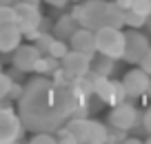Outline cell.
Segmentation results:
<instances>
[{"label": "cell", "mask_w": 151, "mask_h": 144, "mask_svg": "<svg viewBox=\"0 0 151 144\" xmlns=\"http://www.w3.org/2000/svg\"><path fill=\"white\" fill-rule=\"evenodd\" d=\"M87 98L76 93L73 87H60L51 80L36 78L24 87L20 98V117L31 131H53L62 120L87 115Z\"/></svg>", "instance_id": "6da1fadb"}, {"label": "cell", "mask_w": 151, "mask_h": 144, "mask_svg": "<svg viewBox=\"0 0 151 144\" xmlns=\"http://www.w3.org/2000/svg\"><path fill=\"white\" fill-rule=\"evenodd\" d=\"M22 31L18 29V24H0V51L11 53L16 51L22 42Z\"/></svg>", "instance_id": "5bb4252c"}, {"label": "cell", "mask_w": 151, "mask_h": 144, "mask_svg": "<svg viewBox=\"0 0 151 144\" xmlns=\"http://www.w3.org/2000/svg\"><path fill=\"white\" fill-rule=\"evenodd\" d=\"M40 49L36 44H20L14 51V67L20 69L22 73H33L36 69V62L40 60Z\"/></svg>", "instance_id": "8fae6325"}, {"label": "cell", "mask_w": 151, "mask_h": 144, "mask_svg": "<svg viewBox=\"0 0 151 144\" xmlns=\"http://www.w3.org/2000/svg\"><path fill=\"white\" fill-rule=\"evenodd\" d=\"M96 47L104 56L113 60H122L124 53V33L120 27H100L96 29Z\"/></svg>", "instance_id": "5b68a950"}, {"label": "cell", "mask_w": 151, "mask_h": 144, "mask_svg": "<svg viewBox=\"0 0 151 144\" xmlns=\"http://www.w3.org/2000/svg\"><path fill=\"white\" fill-rule=\"evenodd\" d=\"M69 47L76 49V51L87 53V56H93L98 51V47H96V31L89 27H78L69 38Z\"/></svg>", "instance_id": "4fadbf2b"}, {"label": "cell", "mask_w": 151, "mask_h": 144, "mask_svg": "<svg viewBox=\"0 0 151 144\" xmlns=\"http://www.w3.org/2000/svg\"><path fill=\"white\" fill-rule=\"evenodd\" d=\"M0 71H2V60H0Z\"/></svg>", "instance_id": "1f68e13d"}, {"label": "cell", "mask_w": 151, "mask_h": 144, "mask_svg": "<svg viewBox=\"0 0 151 144\" xmlns=\"http://www.w3.org/2000/svg\"><path fill=\"white\" fill-rule=\"evenodd\" d=\"M22 93H24V89L20 87V84H11V89H9V95H7V98H11V100H20L22 98Z\"/></svg>", "instance_id": "484cf974"}, {"label": "cell", "mask_w": 151, "mask_h": 144, "mask_svg": "<svg viewBox=\"0 0 151 144\" xmlns=\"http://www.w3.org/2000/svg\"><path fill=\"white\" fill-rule=\"evenodd\" d=\"M0 107H2V104H0Z\"/></svg>", "instance_id": "d6a6232c"}, {"label": "cell", "mask_w": 151, "mask_h": 144, "mask_svg": "<svg viewBox=\"0 0 151 144\" xmlns=\"http://www.w3.org/2000/svg\"><path fill=\"white\" fill-rule=\"evenodd\" d=\"M147 51H149V42H147V38L142 36L140 31L131 29V31L124 33V53H122L124 62H129V64H138Z\"/></svg>", "instance_id": "ba28073f"}, {"label": "cell", "mask_w": 151, "mask_h": 144, "mask_svg": "<svg viewBox=\"0 0 151 144\" xmlns=\"http://www.w3.org/2000/svg\"><path fill=\"white\" fill-rule=\"evenodd\" d=\"M69 40H62V38H56V40L51 42V47H49V56H53V58H58V60H62V58L69 53Z\"/></svg>", "instance_id": "ac0fdd59"}, {"label": "cell", "mask_w": 151, "mask_h": 144, "mask_svg": "<svg viewBox=\"0 0 151 144\" xmlns=\"http://www.w3.org/2000/svg\"><path fill=\"white\" fill-rule=\"evenodd\" d=\"M31 142L33 144H53V142H58V135H51L49 131H36Z\"/></svg>", "instance_id": "603a6c76"}, {"label": "cell", "mask_w": 151, "mask_h": 144, "mask_svg": "<svg viewBox=\"0 0 151 144\" xmlns=\"http://www.w3.org/2000/svg\"><path fill=\"white\" fill-rule=\"evenodd\" d=\"M11 84H14V78L9 73H5V71H0V100H5L9 95Z\"/></svg>", "instance_id": "7402d4cb"}, {"label": "cell", "mask_w": 151, "mask_h": 144, "mask_svg": "<svg viewBox=\"0 0 151 144\" xmlns=\"http://www.w3.org/2000/svg\"><path fill=\"white\" fill-rule=\"evenodd\" d=\"M16 11H18V29L22 31L24 38H29V40H36V36L40 31H42V11L38 9V5H29V2H24V0H20L18 5H16Z\"/></svg>", "instance_id": "8992f818"}, {"label": "cell", "mask_w": 151, "mask_h": 144, "mask_svg": "<svg viewBox=\"0 0 151 144\" xmlns=\"http://www.w3.org/2000/svg\"><path fill=\"white\" fill-rule=\"evenodd\" d=\"M60 67V60L53 56H49V53H42L40 56V60L36 62V69H33V73H40V75H51L53 71Z\"/></svg>", "instance_id": "e0dca14e"}, {"label": "cell", "mask_w": 151, "mask_h": 144, "mask_svg": "<svg viewBox=\"0 0 151 144\" xmlns=\"http://www.w3.org/2000/svg\"><path fill=\"white\" fill-rule=\"evenodd\" d=\"M56 40V36L53 33H47V31H40L36 36V40H33V44L40 49V53H47L49 51V47H51V42Z\"/></svg>", "instance_id": "44dd1931"}, {"label": "cell", "mask_w": 151, "mask_h": 144, "mask_svg": "<svg viewBox=\"0 0 151 144\" xmlns=\"http://www.w3.org/2000/svg\"><path fill=\"white\" fill-rule=\"evenodd\" d=\"M65 126L76 135V142H109V135H111L102 122L89 120L87 115L69 117Z\"/></svg>", "instance_id": "277c9868"}, {"label": "cell", "mask_w": 151, "mask_h": 144, "mask_svg": "<svg viewBox=\"0 0 151 144\" xmlns=\"http://www.w3.org/2000/svg\"><path fill=\"white\" fill-rule=\"evenodd\" d=\"M42 2H47V5H51V7H58V9H62V7L69 5L71 0H42Z\"/></svg>", "instance_id": "4316f807"}, {"label": "cell", "mask_w": 151, "mask_h": 144, "mask_svg": "<svg viewBox=\"0 0 151 144\" xmlns=\"http://www.w3.org/2000/svg\"><path fill=\"white\" fill-rule=\"evenodd\" d=\"M78 27H80V24H78V20H76L73 14L60 16V18H58V22L53 24V36H56V38H62V40H69L71 33H73Z\"/></svg>", "instance_id": "9a60e30c"}, {"label": "cell", "mask_w": 151, "mask_h": 144, "mask_svg": "<svg viewBox=\"0 0 151 144\" xmlns=\"http://www.w3.org/2000/svg\"><path fill=\"white\" fill-rule=\"evenodd\" d=\"M138 64H140V69H142V71H147V73L151 75V47H149V51L142 56V60L138 62Z\"/></svg>", "instance_id": "d4e9b609"}, {"label": "cell", "mask_w": 151, "mask_h": 144, "mask_svg": "<svg viewBox=\"0 0 151 144\" xmlns=\"http://www.w3.org/2000/svg\"><path fill=\"white\" fill-rule=\"evenodd\" d=\"M145 22H147V18L142 14H138V11H133V9H127L124 11V27H129V29H140V27H145Z\"/></svg>", "instance_id": "d6986e66"}, {"label": "cell", "mask_w": 151, "mask_h": 144, "mask_svg": "<svg viewBox=\"0 0 151 144\" xmlns=\"http://www.w3.org/2000/svg\"><path fill=\"white\" fill-rule=\"evenodd\" d=\"M113 69H116V60L109 56H104V53L96 51L93 58H91V71H96V73L100 75H111Z\"/></svg>", "instance_id": "2e32d148"}, {"label": "cell", "mask_w": 151, "mask_h": 144, "mask_svg": "<svg viewBox=\"0 0 151 144\" xmlns=\"http://www.w3.org/2000/svg\"><path fill=\"white\" fill-rule=\"evenodd\" d=\"M136 122H138V109L133 104H129L127 100L116 104L109 113V124L118 131H131L136 126Z\"/></svg>", "instance_id": "9c48e42d"}, {"label": "cell", "mask_w": 151, "mask_h": 144, "mask_svg": "<svg viewBox=\"0 0 151 144\" xmlns=\"http://www.w3.org/2000/svg\"><path fill=\"white\" fill-rule=\"evenodd\" d=\"M89 78H91V82H93V95L102 104L116 107V104L124 102V100L129 98L122 80H111L109 75H100V73H96V71H89Z\"/></svg>", "instance_id": "3957f363"}, {"label": "cell", "mask_w": 151, "mask_h": 144, "mask_svg": "<svg viewBox=\"0 0 151 144\" xmlns=\"http://www.w3.org/2000/svg\"><path fill=\"white\" fill-rule=\"evenodd\" d=\"M24 122L20 113H16L11 107H0V144H11L22 140Z\"/></svg>", "instance_id": "52a82bcc"}, {"label": "cell", "mask_w": 151, "mask_h": 144, "mask_svg": "<svg viewBox=\"0 0 151 144\" xmlns=\"http://www.w3.org/2000/svg\"><path fill=\"white\" fill-rule=\"evenodd\" d=\"M147 95L151 98V82H149V89H147Z\"/></svg>", "instance_id": "4dcf8cb0"}, {"label": "cell", "mask_w": 151, "mask_h": 144, "mask_svg": "<svg viewBox=\"0 0 151 144\" xmlns=\"http://www.w3.org/2000/svg\"><path fill=\"white\" fill-rule=\"evenodd\" d=\"M145 27H147V29H149V31H151V14L147 16V22H145Z\"/></svg>", "instance_id": "f546056e"}, {"label": "cell", "mask_w": 151, "mask_h": 144, "mask_svg": "<svg viewBox=\"0 0 151 144\" xmlns=\"http://www.w3.org/2000/svg\"><path fill=\"white\" fill-rule=\"evenodd\" d=\"M149 73L142 69H131L127 71V73L122 75V84L124 89H127V95L129 98H142V95H147V89H149Z\"/></svg>", "instance_id": "30bf717a"}, {"label": "cell", "mask_w": 151, "mask_h": 144, "mask_svg": "<svg viewBox=\"0 0 151 144\" xmlns=\"http://www.w3.org/2000/svg\"><path fill=\"white\" fill-rule=\"evenodd\" d=\"M116 5L122 7V9L127 11V9H131V7H133V0H116Z\"/></svg>", "instance_id": "f1b7e54d"}, {"label": "cell", "mask_w": 151, "mask_h": 144, "mask_svg": "<svg viewBox=\"0 0 151 144\" xmlns=\"http://www.w3.org/2000/svg\"><path fill=\"white\" fill-rule=\"evenodd\" d=\"M133 11H138V14H142L147 18V16L151 14V0H133Z\"/></svg>", "instance_id": "cb8c5ba5"}, {"label": "cell", "mask_w": 151, "mask_h": 144, "mask_svg": "<svg viewBox=\"0 0 151 144\" xmlns=\"http://www.w3.org/2000/svg\"><path fill=\"white\" fill-rule=\"evenodd\" d=\"M91 58L93 56H87V53H82V51L69 49V53H67L60 62L73 78H80V75H87L91 71Z\"/></svg>", "instance_id": "7c38bea8"}, {"label": "cell", "mask_w": 151, "mask_h": 144, "mask_svg": "<svg viewBox=\"0 0 151 144\" xmlns=\"http://www.w3.org/2000/svg\"><path fill=\"white\" fill-rule=\"evenodd\" d=\"M18 22V11L16 7L0 5V24H16Z\"/></svg>", "instance_id": "ffe728a7"}, {"label": "cell", "mask_w": 151, "mask_h": 144, "mask_svg": "<svg viewBox=\"0 0 151 144\" xmlns=\"http://www.w3.org/2000/svg\"><path fill=\"white\" fill-rule=\"evenodd\" d=\"M71 14L76 16L80 27L89 29H100V27H124V9L113 2H104V0H87L82 5L73 7Z\"/></svg>", "instance_id": "7a4b0ae2"}, {"label": "cell", "mask_w": 151, "mask_h": 144, "mask_svg": "<svg viewBox=\"0 0 151 144\" xmlns=\"http://www.w3.org/2000/svg\"><path fill=\"white\" fill-rule=\"evenodd\" d=\"M142 122H145V129L149 131V135H151V107L145 111V120H142Z\"/></svg>", "instance_id": "83f0119b"}]
</instances>
